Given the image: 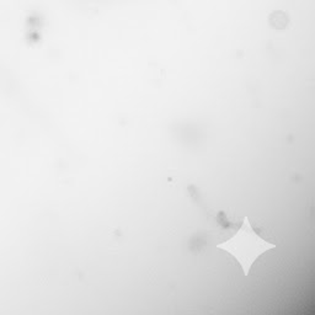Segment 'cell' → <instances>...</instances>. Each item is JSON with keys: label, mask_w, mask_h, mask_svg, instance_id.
<instances>
[{"label": "cell", "mask_w": 315, "mask_h": 315, "mask_svg": "<svg viewBox=\"0 0 315 315\" xmlns=\"http://www.w3.org/2000/svg\"><path fill=\"white\" fill-rule=\"evenodd\" d=\"M220 238L223 239L217 243V248L232 255L242 266L245 276H248L254 261L261 254L276 246L264 239L263 235L250 226L248 217L244 218V222L238 229H233L228 233L224 232Z\"/></svg>", "instance_id": "cell-1"}, {"label": "cell", "mask_w": 315, "mask_h": 315, "mask_svg": "<svg viewBox=\"0 0 315 315\" xmlns=\"http://www.w3.org/2000/svg\"><path fill=\"white\" fill-rule=\"evenodd\" d=\"M269 24L272 29L285 30L289 25L288 14L283 10H274L270 14Z\"/></svg>", "instance_id": "cell-2"}]
</instances>
